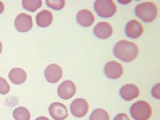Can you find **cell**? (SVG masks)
I'll use <instances>...</instances> for the list:
<instances>
[{"mask_svg": "<svg viewBox=\"0 0 160 120\" xmlns=\"http://www.w3.org/2000/svg\"><path fill=\"white\" fill-rule=\"evenodd\" d=\"M113 52L118 59L125 62H129L137 57L139 49L134 43L127 40H121L115 45Z\"/></svg>", "mask_w": 160, "mask_h": 120, "instance_id": "cell-1", "label": "cell"}, {"mask_svg": "<svg viewBox=\"0 0 160 120\" xmlns=\"http://www.w3.org/2000/svg\"><path fill=\"white\" fill-rule=\"evenodd\" d=\"M134 12L144 22H151L158 16V7L152 2H144L135 6Z\"/></svg>", "mask_w": 160, "mask_h": 120, "instance_id": "cell-2", "label": "cell"}, {"mask_svg": "<svg viewBox=\"0 0 160 120\" xmlns=\"http://www.w3.org/2000/svg\"><path fill=\"white\" fill-rule=\"evenodd\" d=\"M130 113L134 120H149L152 114V109L145 101H139L131 106Z\"/></svg>", "mask_w": 160, "mask_h": 120, "instance_id": "cell-3", "label": "cell"}, {"mask_svg": "<svg viewBox=\"0 0 160 120\" xmlns=\"http://www.w3.org/2000/svg\"><path fill=\"white\" fill-rule=\"evenodd\" d=\"M94 10L100 17L110 18L117 11V6L112 0H97L94 2Z\"/></svg>", "mask_w": 160, "mask_h": 120, "instance_id": "cell-4", "label": "cell"}, {"mask_svg": "<svg viewBox=\"0 0 160 120\" xmlns=\"http://www.w3.org/2000/svg\"><path fill=\"white\" fill-rule=\"evenodd\" d=\"M89 110V104L85 99L78 98L74 100L70 104V111L71 114L76 118H83L85 117Z\"/></svg>", "mask_w": 160, "mask_h": 120, "instance_id": "cell-5", "label": "cell"}, {"mask_svg": "<svg viewBox=\"0 0 160 120\" xmlns=\"http://www.w3.org/2000/svg\"><path fill=\"white\" fill-rule=\"evenodd\" d=\"M14 26L15 29L20 32H28L33 27V22L32 17L27 14V13H20L18 14L17 17L15 18L14 21Z\"/></svg>", "mask_w": 160, "mask_h": 120, "instance_id": "cell-6", "label": "cell"}, {"mask_svg": "<svg viewBox=\"0 0 160 120\" xmlns=\"http://www.w3.org/2000/svg\"><path fill=\"white\" fill-rule=\"evenodd\" d=\"M76 85L71 80H65L58 87V95L62 100H69L76 93Z\"/></svg>", "mask_w": 160, "mask_h": 120, "instance_id": "cell-7", "label": "cell"}, {"mask_svg": "<svg viewBox=\"0 0 160 120\" xmlns=\"http://www.w3.org/2000/svg\"><path fill=\"white\" fill-rule=\"evenodd\" d=\"M124 69L122 65L118 62L110 61L104 67V73L110 79H118L123 75Z\"/></svg>", "mask_w": 160, "mask_h": 120, "instance_id": "cell-8", "label": "cell"}, {"mask_svg": "<svg viewBox=\"0 0 160 120\" xmlns=\"http://www.w3.org/2000/svg\"><path fill=\"white\" fill-rule=\"evenodd\" d=\"M49 114L54 120H64L69 116L66 106L61 102L52 103L49 107Z\"/></svg>", "mask_w": 160, "mask_h": 120, "instance_id": "cell-9", "label": "cell"}, {"mask_svg": "<svg viewBox=\"0 0 160 120\" xmlns=\"http://www.w3.org/2000/svg\"><path fill=\"white\" fill-rule=\"evenodd\" d=\"M45 78L49 83H57L62 78V69L57 64H50L45 70Z\"/></svg>", "mask_w": 160, "mask_h": 120, "instance_id": "cell-10", "label": "cell"}, {"mask_svg": "<svg viewBox=\"0 0 160 120\" xmlns=\"http://www.w3.org/2000/svg\"><path fill=\"white\" fill-rule=\"evenodd\" d=\"M143 33V27L136 20L129 21L126 26V34L128 38L135 39L140 38Z\"/></svg>", "mask_w": 160, "mask_h": 120, "instance_id": "cell-11", "label": "cell"}, {"mask_svg": "<svg viewBox=\"0 0 160 120\" xmlns=\"http://www.w3.org/2000/svg\"><path fill=\"white\" fill-rule=\"evenodd\" d=\"M93 33L95 37L100 39H107L113 33V29L111 25L108 22H99L93 29Z\"/></svg>", "mask_w": 160, "mask_h": 120, "instance_id": "cell-12", "label": "cell"}, {"mask_svg": "<svg viewBox=\"0 0 160 120\" xmlns=\"http://www.w3.org/2000/svg\"><path fill=\"white\" fill-rule=\"evenodd\" d=\"M140 94V89L133 84H127L121 87L120 96L125 101H132L137 98Z\"/></svg>", "mask_w": 160, "mask_h": 120, "instance_id": "cell-13", "label": "cell"}, {"mask_svg": "<svg viewBox=\"0 0 160 120\" xmlns=\"http://www.w3.org/2000/svg\"><path fill=\"white\" fill-rule=\"evenodd\" d=\"M77 22L82 27H90L94 22V15L92 12L87 9L81 10L77 13Z\"/></svg>", "mask_w": 160, "mask_h": 120, "instance_id": "cell-14", "label": "cell"}, {"mask_svg": "<svg viewBox=\"0 0 160 120\" xmlns=\"http://www.w3.org/2000/svg\"><path fill=\"white\" fill-rule=\"evenodd\" d=\"M52 14L48 10H43L39 12L36 16V22L40 28H46L52 22Z\"/></svg>", "mask_w": 160, "mask_h": 120, "instance_id": "cell-15", "label": "cell"}, {"mask_svg": "<svg viewBox=\"0 0 160 120\" xmlns=\"http://www.w3.org/2000/svg\"><path fill=\"white\" fill-rule=\"evenodd\" d=\"M27 74L25 70L21 68H14L9 72V79L14 85H22L26 81Z\"/></svg>", "mask_w": 160, "mask_h": 120, "instance_id": "cell-16", "label": "cell"}, {"mask_svg": "<svg viewBox=\"0 0 160 120\" xmlns=\"http://www.w3.org/2000/svg\"><path fill=\"white\" fill-rule=\"evenodd\" d=\"M12 116L15 120H29L30 119V113L29 109L24 107H18L13 110Z\"/></svg>", "mask_w": 160, "mask_h": 120, "instance_id": "cell-17", "label": "cell"}, {"mask_svg": "<svg viewBox=\"0 0 160 120\" xmlns=\"http://www.w3.org/2000/svg\"><path fill=\"white\" fill-rule=\"evenodd\" d=\"M22 4L25 10L35 12L42 6V1L41 0H23Z\"/></svg>", "mask_w": 160, "mask_h": 120, "instance_id": "cell-18", "label": "cell"}, {"mask_svg": "<svg viewBox=\"0 0 160 120\" xmlns=\"http://www.w3.org/2000/svg\"><path fill=\"white\" fill-rule=\"evenodd\" d=\"M89 120H109V113L103 109H94L90 115Z\"/></svg>", "mask_w": 160, "mask_h": 120, "instance_id": "cell-19", "label": "cell"}, {"mask_svg": "<svg viewBox=\"0 0 160 120\" xmlns=\"http://www.w3.org/2000/svg\"><path fill=\"white\" fill-rule=\"evenodd\" d=\"M46 4L47 6L53 10H62L65 6V1L64 0H46Z\"/></svg>", "mask_w": 160, "mask_h": 120, "instance_id": "cell-20", "label": "cell"}, {"mask_svg": "<svg viewBox=\"0 0 160 120\" xmlns=\"http://www.w3.org/2000/svg\"><path fill=\"white\" fill-rule=\"evenodd\" d=\"M10 92V86L5 78L0 77V93L7 94Z\"/></svg>", "mask_w": 160, "mask_h": 120, "instance_id": "cell-21", "label": "cell"}, {"mask_svg": "<svg viewBox=\"0 0 160 120\" xmlns=\"http://www.w3.org/2000/svg\"><path fill=\"white\" fill-rule=\"evenodd\" d=\"M152 94L155 98L159 99V84H158L157 86H154V88L152 89Z\"/></svg>", "mask_w": 160, "mask_h": 120, "instance_id": "cell-22", "label": "cell"}, {"mask_svg": "<svg viewBox=\"0 0 160 120\" xmlns=\"http://www.w3.org/2000/svg\"><path fill=\"white\" fill-rule=\"evenodd\" d=\"M114 120H130L128 116L125 113H120L114 118Z\"/></svg>", "mask_w": 160, "mask_h": 120, "instance_id": "cell-23", "label": "cell"}, {"mask_svg": "<svg viewBox=\"0 0 160 120\" xmlns=\"http://www.w3.org/2000/svg\"><path fill=\"white\" fill-rule=\"evenodd\" d=\"M5 10V6H4V4H3V2L2 1H0V14L4 12Z\"/></svg>", "mask_w": 160, "mask_h": 120, "instance_id": "cell-24", "label": "cell"}, {"mask_svg": "<svg viewBox=\"0 0 160 120\" xmlns=\"http://www.w3.org/2000/svg\"><path fill=\"white\" fill-rule=\"evenodd\" d=\"M35 120H49L46 117H38V118H36Z\"/></svg>", "mask_w": 160, "mask_h": 120, "instance_id": "cell-25", "label": "cell"}, {"mask_svg": "<svg viewBox=\"0 0 160 120\" xmlns=\"http://www.w3.org/2000/svg\"><path fill=\"white\" fill-rule=\"evenodd\" d=\"M2 49H3V46H2V43L0 42V53L2 52Z\"/></svg>", "mask_w": 160, "mask_h": 120, "instance_id": "cell-26", "label": "cell"}]
</instances>
